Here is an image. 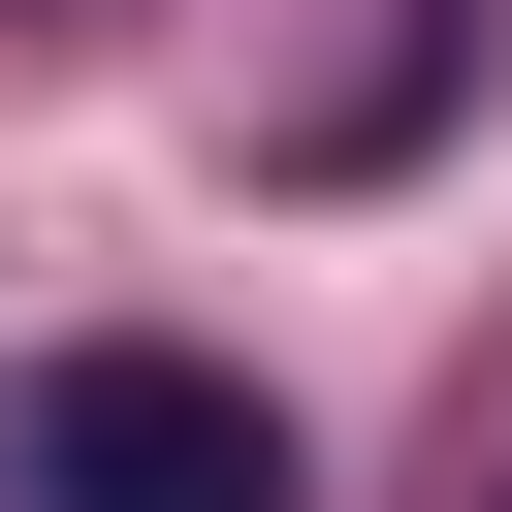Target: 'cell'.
Listing matches in <instances>:
<instances>
[{"label": "cell", "instance_id": "obj_1", "mask_svg": "<svg viewBox=\"0 0 512 512\" xmlns=\"http://www.w3.org/2000/svg\"><path fill=\"white\" fill-rule=\"evenodd\" d=\"M0 512H288V416L224 352H64L0 416Z\"/></svg>", "mask_w": 512, "mask_h": 512}]
</instances>
